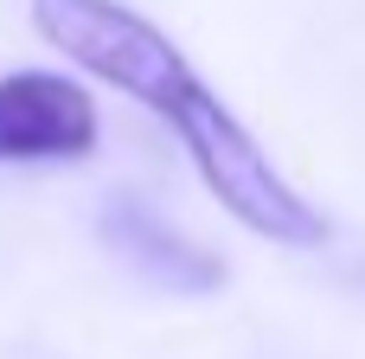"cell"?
Here are the masks:
<instances>
[{"label": "cell", "instance_id": "cell-3", "mask_svg": "<svg viewBox=\"0 0 365 359\" xmlns=\"http://www.w3.org/2000/svg\"><path fill=\"white\" fill-rule=\"evenodd\" d=\"M96 148V103L77 77L6 71L0 77V161H83Z\"/></svg>", "mask_w": 365, "mask_h": 359}, {"label": "cell", "instance_id": "cell-2", "mask_svg": "<svg viewBox=\"0 0 365 359\" xmlns=\"http://www.w3.org/2000/svg\"><path fill=\"white\" fill-rule=\"evenodd\" d=\"M32 26L45 45H58L71 64H83L90 77H103L109 90L148 103L160 122L205 84L186 51L135 6L122 0H32Z\"/></svg>", "mask_w": 365, "mask_h": 359}, {"label": "cell", "instance_id": "cell-1", "mask_svg": "<svg viewBox=\"0 0 365 359\" xmlns=\"http://www.w3.org/2000/svg\"><path fill=\"white\" fill-rule=\"evenodd\" d=\"M167 128H173L180 148L192 154L205 193H212L244 231H257V238H269V244H289V251H308V244L327 238L321 212L276 173V161H269V154L257 148V135L218 103L212 84H199V90L167 116Z\"/></svg>", "mask_w": 365, "mask_h": 359}, {"label": "cell", "instance_id": "cell-4", "mask_svg": "<svg viewBox=\"0 0 365 359\" xmlns=\"http://www.w3.org/2000/svg\"><path fill=\"white\" fill-rule=\"evenodd\" d=\"M103 231H109V244H115L122 257H135L141 270H154V276H167V283H212V270L199 263V251H186L173 231H160L141 206H115V212L103 218Z\"/></svg>", "mask_w": 365, "mask_h": 359}]
</instances>
